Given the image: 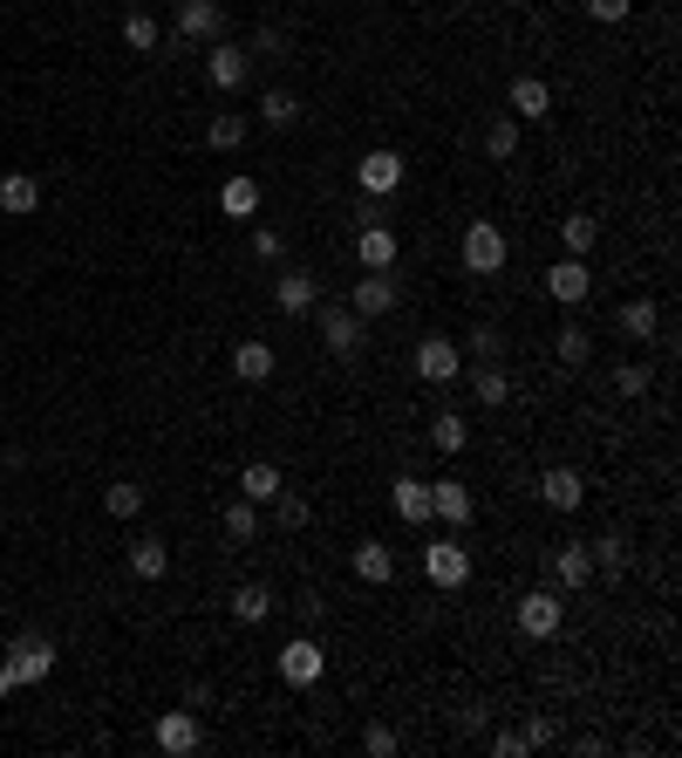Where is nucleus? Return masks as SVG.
<instances>
[{"label":"nucleus","instance_id":"f257e3e1","mask_svg":"<svg viewBox=\"0 0 682 758\" xmlns=\"http://www.w3.org/2000/svg\"><path fill=\"white\" fill-rule=\"evenodd\" d=\"M314 329H321V342H328L335 355H363V342H369V322L348 301H314Z\"/></svg>","mask_w":682,"mask_h":758},{"label":"nucleus","instance_id":"f03ea898","mask_svg":"<svg viewBox=\"0 0 682 758\" xmlns=\"http://www.w3.org/2000/svg\"><path fill=\"white\" fill-rule=\"evenodd\" d=\"M505 232L492 226V219H471L464 226V239H458V260H464V273H505Z\"/></svg>","mask_w":682,"mask_h":758},{"label":"nucleus","instance_id":"7ed1b4c3","mask_svg":"<svg viewBox=\"0 0 682 758\" xmlns=\"http://www.w3.org/2000/svg\"><path fill=\"white\" fill-rule=\"evenodd\" d=\"M8 663H14V676H21V684H49V676H55V643H49V635H14V643H8Z\"/></svg>","mask_w":682,"mask_h":758},{"label":"nucleus","instance_id":"20e7f679","mask_svg":"<svg viewBox=\"0 0 682 758\" xmlns=\"http://www.w3.org/2000/svg\"><path fill=\"white\" fill-rule=\"evenodd\" d=\"M280 676H287L294 690H314L321 676H328V650H321L314 635H294V643L280 650Z\"/></svg>","mask_w":682,"mask_h":758},{"label":"nucleus","instance_id":"39448f33","mask_svg":"<svg viewBox=\"0 0 682 758\" xmlns=\"http://www.w3.org/2000/svg\"><path fill=\"white\" fill-rule=\"evenodd\" d=\"M559 622H567V602H559V588H533L526 602H518V629H526L533 643H553Z\"/></svg>","mask_w":682,"mask_h":758},{"label":"nucleus","instance_id":"423d86ee","mask_svg":"<svg viewBox=\"0 0 682 758\" xmlns=\"http://www.w3.org/2000/svg\"><path fill=\"white\" fill-rule=\"evenodd\" d=\"M396 301H403V281H396V273H363V281H355V294H348V308L363 314V322H382V314H396Z\"/></svg>","mask_w":682,"mask_h":758},{"label":"nucleus","instance_id":"0eeeda50","mask_svg":"<svg viewBox=\"0 0 682 758\" xmlns=\"http://www.w3.org/2000/svg\"><path fill=\"white\" fill-rule=\"evenodd\" d=\"M417 376H423V383H458V376H464V349H458L451 335H423V342H417Z\"/></svg>","mask_w":682,"mask_h":758},{"label":"nucleus","instance_id":"6e6552de","mask_svg":"<svg viewBox=\"0 0 682 758\" xmlns=\"http://www.w3.org/2000/svg\"><path fill=\"white\" fill-rule=\"evenodd\" d=\"M423 574H430V588L451 594V588L471 581V553H464L458 540H430V547H423Z\"/></svg>","mask_w":682,"mask_h":758},{"label":"nucleus","instance_id":"1a4fd4ad","mask_svg":"<svg viewBox=\"0 0 682 758\" xmlns=\"http://www.w3.org/2000/svg\"><path fill=\"white\" fill-rule=\"evenodd\" d=\"M150 738H157V751H165V758H191L198 745H206V725H198V710H165Z\"/></svg>","mask_w":682,"mask_h":758},{"label":"nucleus","instance_id":"9d476101","mask_svg":"<svg viewBox=\"0 0 682 758\" xmlns=\"http://www.w3.org/2000/svg\"><path fill=\"white\" fill-rule=\"evenodd\" d=\"M430 520H451V527L478 520V499H471L464 478H430Z\"/></svg>","mask_w":682,"mask_h":758},{"label":"nucleus","instance_id":"9b49d317","mask_svg":"<svg viewBox=\"0 0 682 758\" xmlns=\"http://www.w3.org/2000/svg\"><path fill=\"white\" fill-rule=\"evenodd\" d=\"M206 75H212V90H246V75H253V55L239 49V42H212L206 49Z\"/></svg>","mask_w":682,"mask_h":758},{"label":"nucleus","instance_id":"f8f14e48","mask_svg":"<svg viewBox=\"0 0 682 758\" xmlns=\"http://www.w3.org/2000/svg\"><path fill=\"white\" fill-rule=\"evenodd\" d=\"M355 185H363V198H389L396 185H403V157H396V150H363Z\"/></svg>","mask_w":682,"mask_h":758},{"label":"nucleus","instance_id":"ddd939ff","mask_svg":"<svg viewBox=\"0 0 682 758\" xmlns=\"http://www.w3.org/2000/svg\"><path fill=\"white\" fill-rule=\"evenodd\" d=\"M539 499H546L553 512H580V506H587V478H580L574 465H553V471H539Z\"/></svg>","mask_w":682,"mask_h":758},{"label":"nucleus","instance_id":"4468645a","mask_svg":"<svg viewBox=\"0 0 682 758\" xmlns=\"http://www.w3.org/2000/svg\"><path fill=\"white\" fill-rule=\"evenodd\" d=\"M594 581V547L587 540H567V547H553V588L559 594H574Z\"/></svg>","mask_w":682,"mask_h":758},{"label":"nucleus","instance_id":"2eb2a0df","mask_svg":"<svg viewBox=\"0 0 682 758\" xmlns=\"http://www.w3.org/2000/svg\"><path fill=\"white\" fill-rule=\"evenodd\" d=\"M219 28H225V14H219V0H178V42H219Z\"/></svg>","mask_w":682,"mask_h":758},{"label":"nucleus","instance_id":"dca6fc26","mask_svg":"<svg viewBox=\"0 0 682 758\" xmlns=\"http://www.w3.org/2000/svg\"><path fill=\"white\" fill-rule=\"evenodd\" d=\"M314 301H321V281H314V273H301V267L273 273V308H280V314H314Z\"/></svg>","mask_w":682,"mask_h":758},{"label":"nucleus","instance_id":"f3484780","mask_svg":"<svg viewBox=\"0 0 682 758\" xmlns=\"http://www.w3.org/2000/svg\"><path fill=\"white\" fill-rule=\"evenodd\" d=\"M587 288H594V273H587L580 253H567V260H553V267H546V294H553V301H567V308H574V301H587Z\"/></svg>","mask_w":682,"mask_h":758},{"label":"nucleus","instance_id":"a211bd4d","mask_svg":"<svg viewBox=\"0 0 682 758\" xmlns=\"http://www.w3.org/2000/svg\"><path fill=\"white\" fill-rule=\"evenodd\" d=\"M0 212H8V219L42 212V178H34V172H8V178H0Z\"/></svg>","mask_w":682,"mask_h":758},{"label":"nucleus","instance_id":"6ab92c4d","mask_svg":"<svg viewBox=\"0 0 682 758\" xmlns=\"http://www.w3.org/2000/svg\"><path fill=\"white\" fill-rule=\"evenodd\" d=\"M355 260H363V273H389L396 267V232L376 219V226H363L355 232Z\"/></svg>","mask_w":682,"mask_h":758},{"label":"nucleus","instance_id":"aec40b11","mask_svg":"<svg viewBox=\"0 0 682 758\" xmlns=\"http://www.w3.org/2000/svg\"><path fill=\"white\" fill-rule=\"evenodd\" d=\"M389 506H396V520H403V527H430V486H423V478H396V486H389Z\"/></svg>","mask_w":682,"mask_h":758},{"label":"nucleus","instance_id":"412c9836","mask_svg":"<svg viewBox=\"0 0 682 758\" xmlns=\"http://www.w3.org/2000/svg\"><path fill=\"white\" fill-rule=\"evenodd\" d=\"M348 568H355V581H369V588H389L396 581V553L382 547V540H363L348 553Z\"/></svg>","mask_w":682,"mask_h":758},{"label":"nucleus","instance_id":"4be33fe9","mask_svg":"<svg viewBox=\"0 0 682 758\" xmlns=\"http://www.w3.org/2000/svg\"><path fill=\"white\" fill-rule=\"evenodd\" d=\"M546 110H553V90L539 83V75H518V83H512V116H518V124H539Z\"/></svg>","mask_w":682,"mask_h":758},{"label":"nucleus","instance_id":"5701e85b","mask_svg":"<svg viewBox=\"0 0 682 758\" xmlns=\"http://www.w3.org/2000/svg\"><path fill=\"white\" fill-rule=\"evenodd\" d=\"M219 212H225V219H253V212H260V178H246V172L225 178V185H219Z\"/></svg>","mask_w":682,"mask_h":758},{"label":"nucleus","instance_id":"b1692460","mask_svg":"<svg viewBox=\"0 0 682 758\" xmlns=\"http://www.w3.org/2000/svg\"><path fill=\"white\" fill-rule=\"evenodd\" d=\"M430 445L444 451V458H458V451L471 445V424H464V411H437V417H430Z\"/></svg>","mask_w":682,"mask_h":758},{"label":"nucleus","instance_id":"393cba45","mask_svg":"<svg viewBox=\"0 0 682 758\" xmlns=\"http://www.w3.org/2000/svg\"><path fill=\"white\" fill-rule=\"evenodd\" d=\"M471 390H478V404H485V411L512 404V376H505V363H478V370H471Z\"/></svg>","mask_w":682,"mask_h":758},{"label":"nucleus","instance_id":"a878e982","mask_svg":"<svg viewBox=\"0 0 682 758\" xmlns=\"http://www.w3.org/2000/svg\"><path fill=\"white\" fill-rule=\"evenodd\" d=\"M266 615H273V588H266V581H246V588L232 594V622H246V629H260Z\"/></svg>","mask_w":682,"mask_h":758},{"label":"nucleus","instance_id":"bb28decb","mask_svg":"<svg viewBox=\"0 0 682 758\" xmlns=\"http://www.w3.org/2000/svg\"><path fill=\"white\" fill-rule=\"evenodd\" d=\"M157 42H165L157 14H150V8H130V14H124V49H137V55H157Z\"/></svg>","mask_w":682,"mask_h":758},{"label":"nucleus","instance_id":"cd10ccee","mask_svg":"<svg viewBox=\"0 0 682 758\" xmlns=\"http://www.w3.org/2000/svg\"><path fill=\"white\" fill-rule=\"evenodd\" d=\"M615 329H621L628 342H649V335L662 329V314H655V301H621V314H615Z\"/></svg>","mask_w":682,"mask_h":758},{"label":"nucleus","instance_id":"c85d7f7f","mask_svg":"<svg viewBox=\"0 0 682 758\" xmlns=\"http://www.w3.org/2000/svg\"><path fill=\"white\" fill-rule=\"evenodd\" d=\"M232 376H239V383H266V376H273V349H266V342H239V349H232Z\"/></svg>","mask_w":682,"mask_h":758},{"label":"nucleus","instance_id":"c756f323","mask_svg":"<svg viewBox=\"0 0 682 758\" xmlns=\"http://www.w3.org/2000/svg\"><path fill=\"white\" fill-rule=\"evenodd\" d=\"M165 568H171V547L157 540V533L130 547V574H137V581H165Z\"/></svg>","mask_w":682,"mask_h":758},{"label":"nucleus","instance_id":"7c9ffc66","mask_svg":"<svg viewBox=\"0 0 682 758\" xmlns=\"http://www.w3.org/2000/svg\"><path fill=\"white\" fill-rule=\"evenodd\" d=\"M280 492V465H266V458H253L246 471H239V499H253V506H266Z\"/></svg>","mask_w":682,"mask_h":758},{"label":"nucleus","instance_id":"2f4dec72","mask_svg":"<svg viewBox=\"0 0 682 758\" xmlns=\"http://www.w3.org/2000/svg\"><path fill=\"white\" fill-rule=\"evenodd\" d=\"M260 124H266V131H294V124H301V103H294L287 90H260Z\"/></svg>","mask_w":682,"mask_h":758},{"label":"nucleus","instance_id":"473e14b6","mask_svg":"<svg viewBox=\"0 0 682 758\" xmlns=\"http://www.w3.org/2000/svg\"><path fill=\"white\" fill-rule=\"evenodd\" d=\"M246 131H253V124H246L239 110H219L212 124H206V144H212V150H239V144H246Z\"/></svg>","mask_w":682,"mask_h":758},{"label":"nucleus","instance_id":"72a5a7b5","mask_svg":"<svg viewBox=\"0 0 682 758\" xmlns=\"http://www.w3.org/2000/svg\"><path fill=\"white\" fill-rule=\"evenodd\" d=\"M553 355H559V363H567V370H587V355H594V335H587L580 322H567V329L553 335Z\"/></svg>","mask_w":682,"mask_h":758},{"label":"nucleus","instance_id":"f704fd0d","mask_svg":"<svg viewBox=\"0 0 682 758\" xmlns=\"http://www.w3.org/2000/svg\"><path fill=\"white\" fill-rule=\"evenodd\" d=\"M103 512H109V520H137V512H144V486H137V478H116V486L103 492Z\"/></svg>","mask_w":682,"mask_h":758},{"label":"nucleus","instance_id":"c9c22d12","mask_svg":"<svg viewBox=\"0 0 682 758\" xmlns=\"http://www.w3.org/2000/svg\"><path fill=\"white\" fill-rule=\"evenodd\" d=\"M559 239H567V253H594V239H600V219L594 212H567V219H559Z\"/></svg>","mask_w":682,"mask_h":758},{"label":"nucleus","instance_id":"e433bc0d","mask_svg":"<svg viewBox=\"0 0 682 758\" xmlns=\"http://www.w3.org/2000/svg\"><path fill=\"white\" fill-rule=\"evenodd\" d=\"M253 533H260V506L253 499H232L225 506V540L232 547H253Z\"/></svg>","mask_w":682,"mask_h":758},{"label":"nucleus","instance_id":"4c0bfd02","mask_svg":"<svg viewBox=\"0 0 682 758\" xmlns=\"http://www.w3.org/2000/svg\"><path fill=\"white\" fill-rule=\"evenodd\" d=\"M485 157H492V165H512V157H518V116H499V124L485 131Z\"/></svg>","mask_w":682,"mask_h":758},{"label":"nucleus","instance_id":"58836bf2","mask_svg":"<svg viewBox=\"0 0 682 758\" xmlns=\"http://www.w3.org/2000/svg\"><path fill=\"white\" fill-rule=\"evenodd\" d=\"M266 506H273V520L287 527V533H301V527H307V499H301V492H287V486H280Z\"/></svg>","mask_w":682,"mask_h":758},{"label":"nucleus","instance_id":"ea45409f","mask_svg":"<svg viewBox=\"0 0 682 758\" xmlns=\"http://www.w3.org/2000/svg\"><path fill=\"white\" fill-rule=\"evenodd\" d=\"M594 574H628V540H621V533L594 540Z\"/></svg>","mask_w":682,"mask_h":758},{"label":"nucleus","instance_id":"a19ab883","mask_svg":"<svg viewBox=\"0 0 682 758\" xmlns=\"http://www.w3.org/2000/svg\"><path fill=\"white\" fill-rule=\"evenodd\" d=\"M649 383H655L649 363H621V370H615V390H621V396H649Z\"/></svg>","mask_w":682,"mask_h":758},{"label":"nucleus","instance_id":"79ce46f5","mask_svg":"<svg viewBox=\"0 0 682 758\" xmlns=\"http://www.w3.org/2000/svg\"><path fill=\"white\" fill-rule=\"evenodd\" d=\"M253 260H266V267H280V260H287V239H280L273 226H253Z\"/></svg>","mask_w":682,"mask_h":758},{"label":"nucleus","instance_id":"37998d69","mask_svg":"<svg viewBox=\"0 0 682 758\" xmlns=\"http://www.w3.org/2000/svg\"><path fill=\"white\" fill-rule=\"evenodd\" d=\"M499 355H505L499 329H471V363H499Z\"/></svg>","mask_w":682,"mask_h":758},{"label":"nucleus","instance_id":"c03bdc74","mask_svg":"<svg viewBox=\"0 0 682 758\" xmlns=\"http://www.w3.org/2000/svg\"><path fill=\"white\" fill-rule=\"evenodd\" d=\"M363 751H369V758H396V731H389V725H369V731H363Z\"/></svg>","mask_w":682,"mask_h":758},{"label":"nucleus","instance_id":"a18cd8bd","mask_svg":"<svg viewBox=\"0 0 682 758\" xmlns=\"http://www.w3.org/2000/svg\"><path fill=\"white\" fill-rule=\"evenodd\" d=\"M587 14L615 28V21H628V14H634V0H587Z\"/></svg>","mask_w":682,"mask_h":758},{"label":"nucleus","instance_id":"49530a36","mask_svg":"<svg viewBox=\"0 0 682 758\" xmlns=\"http://www.w3.org/2000/svg\"><path fill=\"white\" fill-rule=\"evenodd\" d=\"M246 55H266V62H273V55H287V34H280V28H260Z\"/></svg>","mask_w":682,"mask_h":758},{"label":"nucleus","instance_id":"de8ad7c7","mask_svg":"<svg viewBox=\"0 0 682 758\" xmlns=\"http://www.w3.org/2000/svg\"><path fill=\"white\" fill-rule=\"evenodd\" d=\"M518 738H526V751L553 745V717H526V725H518Z\"/></svg>","mask_w":682,"mask_h":758},{"label":"nucleus","instance_id":"09e8293b","mask_svg":"<svg viewBox=\"0 0 682 758\" xmlns=\"http://www.w3.org/2000/svg\"><path fill=\"white\" fill-rule=\"evenodd\" d=\"M492 751H499V758H526V738H518V731H499Z\"/></svg>","mask_w":682,"mask_h":758},{"label":"nucleus","instance_id":"8fccbe9b","mask_svg":"<svg viewBox=\"0 0 682 758\" xmlns=\"http://www.w3.org/2000/svg\"><path fill=\"white\" fill-rule=\"evenodd\" d=\"M8 690H21V676H14V663H8V656H0V697H8Z\"/></svg>","mask_w":682,"mask_h":758}]
</instances>
